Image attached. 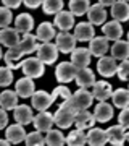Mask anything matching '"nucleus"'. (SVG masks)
Masks as SVG:
<instances>
[{
	"instance_id": "nucleus-1",
	"label": "nucleus",
	"mask_w": 129,
	"mask_h": 146,
	"mask_svg": "<svg viewBox=\"0 0 129 146\" xmlns=\"http://www.w3.org/2000/svg\"><path fill=\"white\" fill-rule=\"evenodd\" d=\"M74 112L76 110L68 102H62L60 107L57 109V112L53 114V123L58 128H69L73 125V122H74Z\"/></svg>"
},
{
	"instance_id": "nucleus-2",
	"label": "nucleus",
	"mask_w": 129,
	"mask_h": 146,
	"mask_svg": "<svg viewBox=\"0 0 129 146\" xmlns=\"http://www.w3.org/2000/svg\"><path fill=\"white\" fill-rule=\"evenodd\" d=\"M94 102V96L90 91H87V88H79L74 94H71V99L68 104L71 106L74 110H83L89 109Z\"/></svg>"
},
{
	"instance_id": "nucleus-3",
	"label": "nucleus",
	"mask_w": 129,
	"mask_h": 146,
	"mask_svg": "<svg viewBox=\"0 0 129 146\" xmlns=\"http://www.w3.org/2000/svg\"><path fill=\"white\" fill-rule=\"evenodd\" d=\"M21 70L24 73V76H29V78H39L44 75L45 72V65L39 60L37 57H29L26 60H21Z\"/></svg>"
},
{
	"instance_id": "nucleus-4",
	"label": "nucleus",
	"mask_w": 129,
	"mask_h": 146,
	"mask_svg": "<svg viewBox=\"0 0 129 146\" xmlns=\"http://www.w3.org/2000/svg\"><path fill=\"white\" fill-rule=\"evenodd\" d=\"M36 52H37V58H39L44 65H52V63H55L57 58H58V54H60L57 46L52 44V42H44L41 46H37Z\"/></svg>"
},
{
	"instance_id": "nucleus-5",
	"label": "nucleus",
	"mask_w": 129,
	"mask_h": 146,
	"mask_svg": "<svg viewBox=\"0 0 129 146\" xmlns=\"http://www.w3.org/2000/svg\"><path fill=\"white\" fill-rule=\"evenodd\" d=\"M55 46H57L58 52L69 54L76 47V37L73 36L71 33L62 31V33H58V34H55Z\"/></svg>"
},
{
	"instance_id": "nucleus-6",
	"label": "nucleus",
	"mask_w": 129,
	"mask_h": 146,
	"mask_svg": "<svg viewBox=\"0 0 129 146\" xmlns=\"http://www.w3.org/2000/svg\"><path fill=\"white\" fill-rule=\"evenodd\" d=\"M76 72H77V68L74 67L71 62H62V63H58L57 65L55 76H57V80L62 84H65V83H69V81L74 80Z\"/></svg>"
},
{
	"instance_id": "nucleus-7",
	"label": "nucleus",
	"mask_w": 129,
	"mask_h": 146,
	"mask_svg": "<svg viewBox=\"0 0 129 146\" xmlns=\"http://www.w3.org/2000/svg\"><path fill=\"white\" fill-rule=\"evenodd\" d=\"M69 54H71V63L77 68V70H79V68L89 67L90 58H92V55H90V52H89V49H86V47H79V49H76V47H74Z\"/></svg>"
},
{
	"instance_id": "nucleus-8",
	"label": "nucleus",
	"mask_w": 129,
	"mask_h": 146,
	"mask_svg": "<svg viewBox=\"0 0 129 146\" xmlns=\"http://www.w3.org/2000/svg\"><path fill=\"white\" fill-rule=\"evenodd\" d=\"M31 123H34V128L37 131H41V133L45 131L47 133L52 128V125H53V115L50 112H47V110H39V114L32 117Z\"/></svg>"
},
{
	"instance_id": "nucleus-9",
	"label": "nucleus",
	"mask_w": 129,
	"mask_h": 146,
	"mask_svg": "<svg viewBox=\"0 0 129 146\" xmlns=\"http://www.w3.org/2000/svg\"><path fill=\"white\" fill-rule=\"evenodd\" d=\"M31 104H32V107L39 112V110H47L52 104H53V101H52V96L47 93V91L39 89V91H34V93H32Z\"/></svg>"
},
{
	"instance_id": "nucleus-10",
	"label": "nucleus",
	"mask_w": 129,
	"mask_h": 146,
	"mask_svg": "<svg viewBox=\"0 0 129 146\" xmlns=\"http://www.w3.org/2000/svg\"><path fill=\"white\" fill-rule=\"evenodd\" d=\"M34 91H36V84H34V80L29 76L20 78L15 84V93L18 94V98H23V99L31 98Z\"/></svg>"
},
{
	"instance_id": "nucleus-11",
	"label": "nucleus",
	"mask_w": 129,
	"mask_h": 146,
	"mask_svg": "<svg viewBox=\"0 0 129 146\" xmlns=\"http://www.w3.org/2000/svg\"><path fill=\"white\" fill-rule=\"evenodd\" d=\"M97 72L105 76V78H110L116 73V60L113 57H108V55H102L98 57L97 62Z\"/></svg>"
},
{
	"instance_id": "nucleus-12",
	"label": "nucleus",
	"mask_w": 129,
	"mask_h": 146,
	"mask_svg": "<svg viewBox=\"0 0 129 146\" xmlns=\"http://www.w3.org/2000/svg\"><path fill=\"white\" fill-rule=\"evenodd\" d=\"M53 26H57L60 31H69L71 28H74V15L71 11L60 10L58 13H55Z\"/></svg>"
},
{
	"instance_id": "nucleus-13",
	"label": "nucleus",
	"mask_w": 129,
	"mask_h": 146,
	"mask_svg": "<svg viewBox=\"0 0 129 146\" xmlns=\"http://www.w3.org/2000/svg\"><path fill=\"white\" fill-rule=\"evenodd\" d=\"M76 128H81V130H89L90 127H94L95 123V117L94 114H90L87 109L83 110H76L74 112V122H73Z\"/></svg>"
},
{
	"instance_id": "nucleus-14",
	"label": "nucleus",
	"mask_w": 129,
	"mask_h": 146,
	"mask_svg": "<svg viewBox=\"0 0 129 146\" xmlns=\"http://www.w3.org/2000/svg\"><path fill=\"white\" fill-rule=\"evenodd\" d=\"M94 117H95V122H100V123L110 122L113 119V106L107 104L105 101H98V104L94 109Z\"/></svg>"
},
{
	"instance_id": "nucleus-15",
	"label": "nucleus",
	"mask_w": 129,
	"mask_h": 146,
	"mask_svg": "<svg viewBox=\"0 0 129 146\" xmlns=\"http://www.w3.org/2000/svg\"><path fill=\"white\" fill-rule=\"evenodd\" d=\"M107 138H108V141L111 143V145L123 146L124 141L128 140V131H126V128H124V127H121L118 123V125L110 127L108 130H107Z\"/></svg>"
},
{
	"instance_id": "nucleus-16",
	"label": "nucleus",
	"mask_w": 129,
	"mask_h": 146,
	"mask_svg": "<svg viewBox=\"0 0 129 146\" xmlns=\"http://www.w3.org/2000/svg\"><path fill=\"white\" fill-rule=\"evenodd\" d=\"M94 34H95V29H94L92 25L89 21H83V23H77L74 26V34L73 36L76 37V41L87 42L94 37Z\"/></svg>"
},
{
	"instance_id": "nucleus-17",
	"label": "nucleus",
	"mask_w": 129,
	"mask_h": 146,
	"mask_svg": "<svg viewBox=\"0 0 129 146\" xmlns=\"http://www.w3.org/2000/svg\"><path fill=\"white\" fill-rule=\"evenodd\" d=\"M23 55H24V52L18 46H15V47H10L5 52L3 60H5L7 67L10 68V70H16V68L21 67V58H23Z\"/></svg>"
},
{
	"instance_id": "nucleus-18",
	"label": "nucleus",
	"mask_w": 129,
	"mask_h": 146,
	"mask_svg": "<svg viewBox=\"0 0 129 146\" xmlns=\"http://www.w3.org/2000/svg\"><path fill=\"white\" fill-rule=\"evenodd\" d=\"M108 39L105 36H100V37H92L90 39V46H89V52L90 55L94 57H102V55H107L108 52Z\"/></svg>"
},
{
	"instance_id": "nucleus-19",
	"label": "nucleus",
	"mask_w": 129,
	"mask_h": 146,
	"mask_svg": "<svg viewBox=\"0 0 129 146\" xmlns=\"http://www.w3.org/2000/svg\"><path fill=\"white\" fill-rule=\"evenodd\" d=\"M113 93V88L108 81H94L92 84V96L97 101H107Z\"/></svg>"
},
{
	"instance_id": "nucleus-20",
	"label": "nucleus",
	"mask_w": 129,
	"mask_h": 146,
	"mask_svg": "<svg viewBox=\"0 0 129 146\" xmlns=\"http://www.w3.org/2000/svg\"><path fill=\"white\" fill-rule=\"evenodd\" d=\"M102 29H103V36L107 37L108 41H118V39H121V36H123V26H121V23L116 21V20L105 23L102 26Z\"/></svg>"
},
{
	"instance_id": "nucleus-21",
	"label": "nucleus",
	"mask_w": 129,
	"mask_h": 146,
	"mask_svg": "<svg viewBox=\"0 0 129 146\" xmlns=\"http://www.w3.org/2000/svg\"><path fill=\"white\" fill-rule=\"evenodd\" d=\"M18 42H20V34H18V31L16 29H13V28H2L0 29V44L5 47H15L18 46Z\"/></svg>"
},
{
	"instance_id": "nucleus-22",
	"label": "nucleus",
	"mask_w": 129,
	"mask_h": 146,
	"mask_svg": "<svg viewBox=\"0 0 129 146\" xmlns=\"http://www.w3.org/2000/svg\"><path fill=\"white\" fill-rule=\"evenodd\" d=\"M5 138L8 140V143H21V141H24V136H26V130H24V125H20V123H16V125H7L5 127Z\"/></svg>"
},
{
	"instance_id": "nucleus-23",
	"label": "nucleus",
	"mask_w": 129,
	"mask_h": 146,
	"mask_svg": "<svg viewBox=\"0 0 129 146\" xmlns=\"http://www.w3.org/2000/svg\"><path fill=\"white\" fill-rule=\"evenodd\" d=\"M86 143L90 146H103L108 143V138H107V131L102 130V128H94L90 127V131L86 135Z\"/></svg>"
},
{
	"instance_id": "nucleus-24",
	"label": "nucleus",
	"mask_w": 129,
	"mask_h": 146,
	"mask_svg": "<svg viewBox=\"0 0 129 146\" xmlns=\"http://www.w3.org/2000/svg\"><path fill=\"white\" fill-rule=\"evenodd\" d=\"M34 28V18L29 13H21L16 16L15 20V29L18 31V34H26L31 33Z\"/></svg>"
},
{
	"instance_id": "nucleus-25",
	"label": "nucleus",
	"mask_w": 129,
	"mask_h": 146,
	"mask_svg": "<svg viewBox=\"0 0 129 146\" xmlns=\"http://www.w3.org/2000/svg\"><path fill=\"white\" fill-rule=\"evenodd\" d=\"M87 16H89V23L90 25H103L105 20H107V10L100 3H95V5L89 7Z\"/></svg>"
},
{
	"instance_id": "nucleus-26",
	"label": "nucleus",
	"mask_w": 129,
	"mask_h": 146,
	"mask_svg": "<svg viewBox=\"0 0 129 146\" xmlns=\"http://www.w3.org/2000/svg\"><path fill=\"white\" fill-rule=\"evenodd\" d=\"M13 115H15V120L16 123H20V125H29L32 122V109L29 106H16L15 109H13Z\"/></svg>"
},
{
	"instance_id": "nucleus-27",
	"label": "nucleus",
	"mask_w": 129,
	"mask_h": 146,
	"mask_svg": "<svg viewBox=\"0 0 129 146\" xmlns=\"http://www.w3.org/2000/svg\"><path fill=\"white\" fill-rule=\"evenodd\" d=\"M111 15L116 21L119 23H124V21L129 20V5L128 2L124 0H116L113 5H111Z\"/></svg>"
},
{
	"instance_id": "nucleus-28",
	"label": "nucleus",
	"mask_w": 129,
	"mask_h": 146,
	"mask_svg": "<svg viewBox=\"0 0 129 146\" xmlns=\"http://www.w3.org/2000/svg\"><path fill=\"white\" fill-rule=\"evenodd\" d=\"M37 46H39V39H37V36H34V34H31V33L23 34V37H20V42H18V47L24 52V55L26 54L36 52Z\"/></svg>"
},
{
	"instance_id": "nucleus-29",
	"label": "nucleus",
	"mask_w": 129,
	"mask_h": 146,
	"mask_svg": "<svg viewBox=\"0 0 129 146\" xmlns=\"http://www.w3.org/2000/svg\"><path fill=\"white\" fill-rule=\"evenodd\" d=\"M74 80H76V83L79 88H90L94 84V81H95V76H94L92 70L86 67V68H79L77 70Z\"/></svg>"
},
{
	"instance_id": "nucleus-30",
	"label": "nucleus",
	"mask_w": 129,
	"mask_h": 146,
	"mask_svg": "<svg viewBox=\"0 0 129 146\" xmlns=\"http://www.w3.org/2000/svg\"><path fill=\"white\" fill-rule=\"evenodd\" d=\"M18 106V94L11 89L0 93V107L5 110H13Z\"/></svg>"
},
{
	"instance_id": "nucleus-31",
	"label": "nucleus",
	"mask_w": 129,
	"mask_h": 146,
	"mask_svg": "<svg viewBox=\"0 0 129 146\" xmlns=\"http://www.w3.org/2000/svg\"><path fill=\"white\" fill-rule=\"evenodd\" d=\"M55 28H53V25L52 23H48V21H44V23H41L39 26H37V33L36 36L39 41L42 42H50L53 37H55Z\"/></svg>"
},
{
	"instance_id": "nucleus-32",
	"label": "nucleus",
	"mask_w": 129,
	"mask_h": 146,
	"mask_svg": "<svg viewBox=\"0 0 129 146\" xmlns=\"http://www.w3.org/2000/svg\"><path fill=\"white\" fill-rule=\"evenodd\" d=\"M128 55H129L128 41H123V39L115 41V44L111 46V57H113L115 60H126Z\"/></svg>"
},
{
	"instance_id": "nucleus-33",
	"label": "nucleus",
	"mask_w": 129,
	"mask_h": 146,
	"mask_svg": "<svg viewBox=\"0 0 129 146\" xmlns=\"http://www.w3.org/2000/svg\"><path fill=\"white\" fill-rule=\"evenodd\" d=\"M110 98L113 101V106L118 107V109H124V107L129 106V91L124 88H119L116 91H113Z\"/></svg>"
},
{
	"instance_id": "nucleus-34",
	"label": "nucleus",
	"mask_w": 129,
	"mask_h": 146,
	"mask_svg": "<svg viewBox=\"0 0 129 146\" xmlns=\"http://www.w3.org/2000/svg\"><path fill=\"white\" fill-rule=\"evenodd\" d=\"M65 143L69 146H83L86 145V133L81 128H76V130H71L68 133V136L65 138Z\"/></svg>"
},
{
	"instance_id": "nucleus-35",
	"label": "nucleus",
	"mask_w": 129,
	"mask_h": 146,
	"mask_svg": "<svg viewBox=\"0 0 129 146\" xmlns=\"http://www.w3.org/2000/svg\"><path fill=\"white\" fill-rule=\"evenodd\" d=\"M90 7V2L89 0H69V11H71L74 16H81L86 15Z\"/></svg>"
},
{
	"instance_id": "nucleus-36",
	"label": "nucleus",
	"mask_w": 129,
	"mask_h": 146,
	"mask_svg": "<svg viewBox=\"0 0 129 146\" xmlns=\"http://www.w3.org/2000/svg\"><path fill=\"white\" fill-rule=\"evenodd\" d=\"M45 145H50V146H62L65 145V136L60 130H48L47 131V136L44 138Z\"/></svg>"
},
{
	"instance_id": "nucleus-37",
	"label": "nucleus",
	"mask_w": 129,
	"mask_h": 146,
	"mask_svg": "<svg viewBox=\"0 0 129 146\" xmlns=\"http://www.w3.org/2000/svg\"><path fill=\"white\" fill-rule=\"evenodd\" d=\"M42 10L47 15H55L60 10H63V0H44L42 2Z\"/></svg>"
},
{
	"instance_id": "nucleus-38",
	"label": "nucleus",
	"mask_w": 129,
	"mask_h": 146,
	"mask_svg": "<svg viewBox=\"0 0 129 146\" xmlns=\"http://www.w3.org/2000/svg\"><path fill=\"white\" fill-rule=\"evenodd\" d=\"M52 96V101L55 102L57 99H60L62 102H69V99H71V91L66 88V86H57V88L53 89V93L50 94Z\"/></svg>"
},
{
	"instance_id": "nucleus-39",
	"label": "nucleus",
	"mask_w": 129,
	"mask_h": 146,
	"mask_svg": "<svg viewBox=\"0 0 129 146\" xmlns=\"http://www.w3.org/2000/svg\"><path fill=\"white\" fill-rule=\"evenodd\" d=\"M24 141L28 146H42L45 145V141H44V136L41 135V131H31V133H28L24 136Z\"/></svg>"
},
{
	"instance_id": "nucleus-40",
	"label": "nucleus",
	"mask_w": 129,
	"mask_h": 146,
	"mask_svg": "<svg viewBox=\"0 0 129 146\" xmlns=\"http://www.w3.org/2000/svg\"><path fill=\"white\" fill-rule=\"evenodd\" d=\"M115 75H118V78L121 81H128L129 80V62L128 58L126 60H121L119 65H116V73Z\"/></svg>"
},
{
	"instance_id": "nucleus-41",
	"label": "nucleus",
	"mask_w": 129,
	"mask_h": 146,
	"mask_svg": "<svg viewBox=\"0 0 129 146\" xmlns=\"http://www.w3.org/2000/svg\"><path fill=\"white\" fill-rule=\"evenodd\" d=\"M13 81V72L8 67H0V86H10Z\"/></svg>"
},
{
	"instance_id": "nucleus-42",
	"label": "nucleus",
	"mask_w": 129,
	"mask_h": 146,
	"mask_svg": "<svg viewBox=\"0 0 129 146\" xmlns=\"http://www.w3.org/2000/svg\"><path fill=\"white\" fill-rule=\"evenodd\" d=\"M13 20V15H11V10L7 8V7H0V28H7Z\"/></svg>"
},
{
	"instance_id": "nucleus-43",
	"label": "nucleus",
	"mask_w": 129,
	"mask_h": 146,
	"mask_svg": "<svg viewBox=\"0 0 129 146\" xmlns=\"http://www.w3.org/2000/svg\"><path fill=\"white\" fill-rule=\"evenodd\" d=\"M118 122H119V125L124 127L126 130L129 128V109L128 107L121 109V112H119V115H118Z\"/></svg>"
},
{
	"instance_id": "nucleus-44",
	"label": "nucleus",
	"mask_w": 129,
	"mask_h": 146,
	"mask_svg": "<svg viewBox=\"0 0 129 146\" xmlns=\"http://www.w3.org/2000/svg\"><path fill=\"white\" fill-rule=\"evenodd\" d=\"M7 125H8V114L5 109L0 107V130H3Z\"/></svg>"
},
{
	"instance_id": "nucleus-45",
	"label": "nucleus",
	"mask_w": 129,
	"mask_h": 146,
	"mask_svg": "<svg viewBox=\"0 0 129 146\" xmlns=\"http://www.w3.org/2000/svg\"><path fill=\"white\" fill-rule=\"evenodd\" d=\"M3 2V7H7V8H18V7L23 3V0H2Z\"/></svg>"
},
{
	"instance_id": "nucleus-46",
	"label": "nucleus",
	"mask_w": 129,
	"mask_h": 146,
	"mask_svg": "<svg viewBox=\"0 0 129 146\" xmlns=\"http://www.w3.org/2000/svg\"><path fill=\"white\" fill-rule=\"evenodd\" d=\"M42 2L44 0H23V3H24L28 8H39L42 5Z\"/></svg>"
},
{
	"instance_id": "nucleus-47",
	"label": "nucleus",
	"mask_w": 129,
	"mask_h": 146,
	"mask_svg": "<svg viewBox=\"0 0 129 146\" xmlns=\"http://www.w3.org/2000/svg\"><path fill=\"white\" fill-rule=\"evenodd\" d=\"M115 2H116V0H98V3L102 7H111Z\"/></svg>"
},
{
	"instance_id": "nucleus-48",
	"label": "nucleus",
	"mask_w": 129,
	"mask_h": 146,
	"mask_svg": "<svg viewBox=\"0 0 129 146\" xmlns=\"http://www.w3.org/2000/svg\"><path fill=\"white\" fill-rule=\"evenodd\" d=\"M7 145H10V143H8V140H2V138H0V146H7Z\"/></svg>"
},
{
	"instance_id": "nucleus-49",
	"label": "nucleus",
	"mask_w": 129,
	"mask_h": 146,
	"mask_svg": "<svg viewBox=\"0 0 129 146\" xmlns=\"http://www.w3.org/2000/svg\"><path fill=\"white\" fill-rule=\"evenodd\" d=\"M2 52H3V50H2V47H0V58L3 57V54H2Z\"/></svg>"
},
{
	"instance_id": "nucleus-50",
	"label": "nucleus",
	"mask_w": 129,
	"mask_h": 146,
	"mask_svg": "<svg viewBox=\"0 0 129 146\" xmlns=\"http://www.w3.org/2000/svg\"><path fill=\"white\" fill-rule=\"evenodd\" d=\"M124 2H128V0H124Z\"/></svg>"
}]
</instances>
